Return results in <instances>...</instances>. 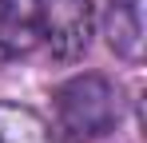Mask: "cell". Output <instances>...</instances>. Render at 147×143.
I'll list each match as a JSON object with an SVG mask.
<instances>
[{
  "mask_svg": "<svg viewBox=\"0 0 147 143\" xmlns=\"http://www.w3.org/2000/svg\"><path fill=\"white\" fill-rule=\"evenodd\" d=\"M44 44L40 0H0V68L32 56Z\"/></svg>",
  "mask_w": 147,
  "mask_h": 143,
  "instance_id": "3",
  "label": "cell"
},
{
  "mask_svg": "<svg viewBox=\"0 0 147 143\" xmlns=\"http://www.w3.org/2000/svg\"><path fill=\"white\" fill-rule=\"evenodd\" d=\"M0 143H52L48 139V123L32 107L0 103Z\"/></svg>",
  "mask_w": 147,
  "mask_h": 143,
  "instance_id": "5",
  "label": "cell"
},
{
  "mask_svg": "<svg viewBox=\"0 0 147 143\" xmlns=\"http://www.w3.org/2000/svg\"><path fill=\"white\" fill-rule=\"evenodd\" d=\"M119 88L99 72L72 76L52 95V131L60 143H96L119 123Z\"/></svg>",
  "mask_w": 147,
  "mask_h": 143,
  "instance_id": "1",
  "label": "cell"
},
{
  "mask_svg": "<svg viewBox=\"0 0 147 143\" xmlns=\"http://www.w3.org/2000/svg\"><path fill=\"white\" fill-rule=\"evenodd\" d=\"M44 8V44L52 60L72 64L92 48L96 32V8L92 0H40Z\"/></svg>",
  "mask_w": 147,
  "mask_h": 143,
  "instance_id": "2",
  "label": "cell"
},
{
  "mask_svg": "<svg viewBox=\"0 0 147 143\" xmlns=\"http://www.w3.org/2000/svg\"><path fill=\"white\" fill-rule=\"evenodd\" d=\"M103 36L111 52L139 64L143 60V40H147V24H143V0H107V16H103Z\"/></svg>",
  "mask_w": 147,
  "mask_h": 143,
  "instance_id": "4",
  "label": "cell"
}]
</instances>
